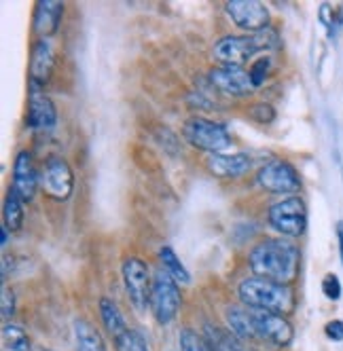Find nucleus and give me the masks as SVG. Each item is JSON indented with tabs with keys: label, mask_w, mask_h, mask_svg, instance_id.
<instances>
[{
	"label": "nucleus",
	"mask_w": 343,
	"mask_h": 351,
	"mask_svg": "<svg viewBox=\"0 0 343 351\" xmlns=\"http://www.w3.org/2000/svg\"><path fill=\"white\" fill-rule=\"evenodd\" d=\"M225 317L233 335L241 341H259L274 347H288L295 339V328L286 319V315L246 305H231Z\"/></svg>",
	"instance_id": "1"
},
{
	"label": "nucleus",
	"mask_w": 343,
	"mask_h": 351,
	"mask_svg": "<svg viewBox=\"0 0 343 351\" xmlns=\"http://www.w3.org/2000/svg\"><path fill=\"white\" fill-rule=\"evenodd\" d=\"M248 265L257 278L290 286L299 278L301 250L282 237L261 239L248 254Z\"/></svg>",
	"instance_id": "2"
},
{
	"label": "nucleus",
	"mask_w": 343,
	"mask_h": 351,
	"mask_svg": "<svg viewBox=\"0 0 343 351\" xmlns=\"http://www.w3.org/2000/svg\"><path fill=\"white\" fill-rule=\"evenodd\" d=\"M237 296L241 300V305L263 309V311H272L278 315H290L297 307V294L290 286L278 284L272 280H263V278H246L239 288Z\"/></svg>",
	"instance_id": "3"
},
{
	"label": "nucleus",
	"mask_w": 343,
	"mask_h": 351,
	"mask_svg": "<svg viewBox=\"0 0 343 351\" xmlns=\"http://www.w3.org/2000/svg\"><path fill=\"white\" fill-rule=\"evenodd\" d=\"M280 45L278 34L274 30H263L255 34H244V36H225L214 45V58L220 64L229 66H244L246 62L255 60L257 56H263L272 51Z\"/></svg>",
	"instance_id": "4"
},
{
	"label": "nucleus",
	"mask_w": 343,
	"mask_h": 351,
	"mask_svg": "<svg viewBox=\"0 0 343 351\" xmlns=\"http://www.w3.org/2000/svg\"><path fill=\"white\" fill-rule=\"evenodd\" d=\"M269 224L284 237H301L307 229V208L301 197H284L269 208Z\"/></svg>",
	"instance_id": "5"
},
{
	"label": "nucleus",
	"mask_w": 343,
	"mask_h": 351,
	"mask_svg": "<svg viewBox=\"0 0 343 351\" xmlns=\"http://www.w3.org/2000/svg\"><path fill=\"white\" fill-rule=\"evenodd\" d=\"M182 305V294L178 282L172 278L167 271H157L153 275V290H151V311L155 319L165 326L174 319Z\"/></svg>",
	"instance_id": "6"
},
{
	"label": "nucleus",
	"mask_w": 343,
	"mask_h": 351,
	"mask_svg": "<svg viewBox=\"0 0 343 351\" xmlns=\"http://www.w3.org/2000/svg\"><path fill=\"white\" fill-rule=\"evenodd\" d=\"M182 136L189 144H193L195 148L206 150L210 155H218L220 150L229 148L231 138L229 132L223 128L220 123L208 121V119H189L182 128Z\"/></svg>",
	"instance_id": "7"
},
{
	"label": "nucleus",
	"mask_w": 343,
	"mask_h": 351,
	"mask_svg": "<svg viewBox=\"0 0 343 351\" xmlns=\"http://www.w3.org/2000/svg\"><path fill=\"white\" fill-rule=\"evenodd\" d=\"M121 275H123L126 292L132 300L136 311H146L151 309V290H153V280L149 273V265L138 256H128L121 267Z\"/></svg>",
	"instance_id": "8"
},
{
	"label": "nucleus",
	"mask_w": 343,
	"mask_h": 351,
	"mask_svg": "<svg viewBox=\"0 0 343 351\" xmlns=\"http://www.w3.org/2000/svg\"><path fill=\"white\" fill-rule=\"evenodd\" d=\"M257 182L263 191L267 193H276V195H295L301 191V178L295 165L284 161V159H274L265 163L259 173H257Z\"/></svg>",
	"instance_id": "9"
},
{
	"label": "nucleus",
	"mask_w": 343,
	"mask_h": 351,
	"mask_svg": "<svg viewBox=\"0 0 343 351\" xmlns=\"http://www.w3.org/2000/svg\"><path fill=\"white\" fill-rule=\"evenodd\" d=\"M38 182L45 195L58 199V202H64V199L72 195V189H75V171H72L66 159L51 157L45 161Z\"/></svg>",
	"instance_id": "10"
},
{
	"label": "nucleus",
	"mask_w": 343,
	"mask_h": 351,
	"mask_svg": "<svg viewBox=\"0 0 343 351\" xmlns=\"http://www.w3.org/2000/svg\"><path fill=\"white\" fill-rule=\"evenodd\" d=\"M225 9L235 26L250 34L263 32L269 26V9L259 0H229Z\"/></svg>",
	"instance_id": "11"
},
{
	"label": "nucleus",
	"mask_w": 343,
	"mask_h": 351,
	"mask_svg": "<svg viewBox=\"0 0 343 351\" xmlns=\"http://www.w3.org/2000/svg\"><path fill=\"white\" fill-rule=\"evenodd\" d=\"M210 81L216 89L225 91L227 95H248L257 89L250 70H244V66L220 64L210 70Z\"/></svg>",
	"instance_id": "12"
},
{
	"label": "nucleus",
	"mask_w": 343,
	"mask_h": 351,
	"mask_svg": "<svg viewBox=\"0 0 343 351\" xmlns=\"http://www.w3.org/2000/svg\"><path fill=\"white\" fill-rule=\"evenodd\" d=\"M58 123V110L54 99L36 83H30L28 91V125L34 130H54Z\"/></svg>",
	"instance_id": "13"
},
{
	"label": "nucleus",
	"mask_w": 343,
	"mask_h": 351,
	"mask_svg": "<svg viewBox=\"0 0 343 351\" xmlns=\"http://www.w3.org/2000/svg\"><path fill=\"white\" fill-rule=\"evenodd\" d=\"M40 171H36L32 153L28 150H21L15 157L13 163V189L19 193L23 202H30L36 195V189H40Z\"/></svg>",
	"instance_id": "14"
},
{
	"label": "nucleus",
	"mask_w": 343,
	"mask_h": 351,
	"mask_svg": "<svg viewBox=\"0 0 343 351\" xmlns=\"http://www.w3.org/2000/svg\"><path fill=\"white\" fill-rule=\"evenodd\" d=\"M64 17V5L56 3V0H40L34 7V19H32V30L38 36V40H47L49 36H54Z\"/></svg>",
	"instance_id": "15"
},
{
	"label": "nucleus",
	"mask_w": 343,
	"mask_h": 351,
	"mask_svg": "<svg viewBox=\"0 0 343 351\" xmlns=\"http://www.w3.org/2000/svg\"><path fill=\"white\" fill-rule=\"evenodd\" d=\"M56 68V51L49 40H36L30 53V83L47 85Z\"/></svg>",
	"instance_id": "16"
},
{
	"label": "nucleus",
	"mask_w": 343,
	"mask_h": 351,
	"mask_svg": "<svg viewBox=\"0 0 343 351\" xmlns=\"http://www.w3.org/2000/svg\"><path fill=\"white\" fill-rule=\"evenodd\" d=\"M206 167L216 178H239L252 167V159L246 153H233V155H210Z\"/></svg>",
	"instance_id": "17"
},
{
	"label": "nucleus",
	"mask_w": 343,
	"mask_h": 351,
	"mask_svg": "<svg viewBox=\"0 0 343 351\" xmlns=\"http://www.w3.org/2000/svg\"><path fill=\"white\" fill-rule=\"evenodd\" d=\"M75 345H77V351H106V343L100 330L87 319L75 322Z\"/></svg>",
	"instance_id": "18"
},
{
	"label": "nucleus",
	"mask_w": 343,
	"mask_h": 351,
	"mask_svg": "<svg viewBox=\"0 0 343 351\" xmlns=\"http://www.w3.org/2000/svg\"><path fill=\"white\" fill-rule=\"evenodd\" d=\"M100 317H102V324L106 332L113 337V339H119L123 332H128V324H126V317L123 313L119 311L117 303L108 296H102L100 298Z\"/></svg>",
	"instance_id": "19"
},
{
	"label": "nucleus",
	"mask_w": 343,
	"mask_h": 351,
	"mask_svg": "<svg viewBox=\"0 0 343 351\" xmlns=\"http://www.w3.org/2000/svg\"><path fill=\"white\" fill-rule=\"evenodd\" d=\"M23 204L26 202H23L19 193L11 186L5 197V206H3V220H5L3 224L11 233L19 231L23 227Z\"/></svg>",
	"instance_id": "20"
},
{
	"label": "nucleus",
	"mask_w": 343,
	"mask_h": 351,
	"mask_svg": "<svg viewBox=\"0 0 343 351\" xmlns=\"http://www.w3.org/2000/svg\"><path fill=\"white\" fill-rule=\"evenodd\" d=\"M159 261L163 265V271H167L178 284H189L191 282V275H189L187 267L180 263V258L176 256V252L169 245H163L159 250Z\"/></svg>",
	"instance_id": "21"
},
{
	"label": "nucleus",
	"mask_w": 343,
	"mask_h": 351,
	"mask_svg": "<svg viewBox=\"0 0 343 351\" xmlns=\"http://www.w3.org/2000/svg\"><path fill=\"white\" fill-rule=\"evenodd\" d=\"M3 339H5V347L9 351H32V343H30L28 332L15 324L7 322L3 326Z\"/></svg>",
	"instance_id": "22"
},
{
	"label": "nucleus",
	"mask_w": 343,
	"mask_h": 351,
	"mask_svg": "<svg viewBox=\"0 0 343 351\" xmlns=\"http://www.w3.org/2000/svg\"><path fill=\"white\" fill-rule=\"evenodd\" d=\"M178 343H180V351H214V347L210 345L208 339L200 337L195 330L191 328H185L178 337Z\"/></svg>",
	"instance_id": "23"
},
{
	"label": "nucleus",
	"mask_w": 343,
	"mask_h": 351,
	"mask_svg": "<svg viewBox=\"0 0 343 351\" xmlns=\"http://www.w3.org/2000/svg\"><path fill=\"white\" fill-rule=\"evenodd\" d=\"M115 347H117V351H151L144 337L136 330H128L119 339H115Z\"/></svg>",
	"instance_id": "24"
},
{
	"label": "nucleus",
	"mask_w": 343,
	"mask_h": 351,
	"mask_svg": "<svg viewBox=\"0 0 343 351\" xmlns=\"http://www.w3.org/2000/svg\"><path fill=\"white\" fill-rule=\"evenodd\" d=\"M322 290H324V296L331 298V300H339L341 298V282L337 275L329 273L327 278L322 280Z\"/></svg>",
	"instance_id": "25"
},
{
	"label": "nucleus",
	"mask_w": 343,
	"mask_h": 351,
	"mask_svg": "<svg viewBox=\"0 0 343 351\" xmlns=\"http://www.w3.org/2000/svg\"><path fill=\"white\" fill-rule=\"evenodd\" d=\"M250 114H252V119L259 121V123H272V121L276 119V110H274L272 106H269V104H265V102L255 104L252 110H250Z\"/></svg>",
	"instance_id": "26"
},
{
	"label": "nucleus",
	"mask_w": 343,
	"mask_h": 351,
	"mask_svg": "<svg viewBox=\"0 0 343 351\" xmlns=\"http://www.w3.org/2000/svg\"><path fill=\"white\" fill-rule=\"evenodd\" d=\"M267 68H269V62H267L265 58H259V60L252 64V68H250V77H252L255 87H261V85H263V81H265V77H267Z\"/></svg>",
	"instance_id": "27"
},
{
	"label": "nucleus",
	"mask_w": 343,
	"mask_h": 351,
	"mask_svg": "<svg viewBox=\"0 0 343 351\" xmlns=\"http://www.w3.org/2000/svg\"><path fill=\"white\" fill-rule=\"evenodd\" d=\"M3 319H5V324L11 319V315L15 313V294H13V290L11 288H7V286H3Z\"/></svg>",
	"instance_id": "28"
},
{
	"label": "nucleus",
	"mask_w": 343,
	"mask_h": 351,
	"mask_svg": "<svg viewBox=\"0 0 343 351\" xmlns=\"http://www.w3.org/2000/svg\"><path fill=\"white\" fill-rule=\"evenodd\" d=\"M324 335H327L331 341H335V343L343 341V322H341V319H331V322L324 326Z\"/></svg>",
	"instance_id": "29"
},
{
	"label": "nucleus",
	"mask_w": 343,
	"mask_h": 351,
	"mask_svg": "<svg viewBox=\"0 0 343 351\" xmlns=\"http://www.w3.org/2000/svg\"><path fill=\"white\" fill-rule=\"evenodd\" d=\"M337 237H339V250H341V263H343V227H337Z\"/></svg>",
	"instance_id": "30"
},
{
	"label": "nucleus",
	"mask_w": 343,
	"mask_h": 351,
	"mask_svg": "<svg viewBox=\"0 0 343 351\" xmlns=\"http://www.w3.org/2000/svg\"><path fill=\"white\" fill-rule=\"evenodd\" d=\"M0 233H3V247L9 243V229L5 227V224H3V227H0Z\"/></svg>",
	"instance_id": "31"
},
{
	"label": "nucleus",
	"mask_w": 343,
	"mask_h": 351,
	"mask_svg": "<svg viewBox=\"0 0 343 351\" xmlns=\"http://www.w3.org/2000/svg\"><path fill=\"white\" fill-rule=\"evenodd\" d=\"M36 351H54V349H47V347H38Z\"/></svg>",
	"instance_id": "32"
}]
</instances>
